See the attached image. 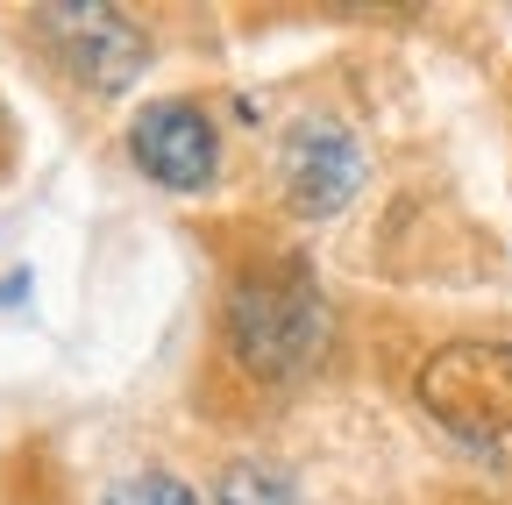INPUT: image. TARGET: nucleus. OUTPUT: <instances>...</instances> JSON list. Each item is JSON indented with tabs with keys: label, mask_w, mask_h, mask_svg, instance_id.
I'll return each instance as SVG.
<instances>
[{
	"label": "nucleus",
	"mask_w": 512,
	"mask_h": 505,
	"mask_svg": "<svg viewBox=\"0 0 512 505\" xmlns=\"http://www.w3.org/2000/svg\"><path fill=\"white\" fill-rule=\"evenodd\" d=\"M228 356L256 377V385H292L320 363L328 349V299H320V278L306 257H278L264 271L235 278L228 292Z\"/></svg>",
	"instance_id": "nucleus-1"
},
{
	"label": "nucleus",
	"mask_w": 512,
	"mask_h": 505,
	"mask_svg": "<svg viewBox=\"0 0 512 505\" xmlns=\"http://www.w3.org/2000/svg\"><path fill=\"white\" fill-rule=\"evenodd\" d=\"M420 413L470 449L477 463L512 470V342H441L420 363Z\"/></svg>",
	"instance_id": "nucleus-2"
},
{
	"label": "nucleus",
	"mask_w": 512,
	"mask_h": 505,
	"mask_svg": "<svg viewBox=\"0 0 512 505\" xmlns=\"http://www.w3.org/2000/svg\"><path fill=\"white\" fill-rule=\"evenodd\" d=\"M356 185H363V143L342 129V121L328 114H313L299 121V129L285 136V193L306 221H328L356 200Z\"/></svg>",
	"instance_id": "nucleus-5"
},
{
	"label": "nucleus",
	"mask_w": 512,
	"mask_h": 505,
	"mask_svg": "<svg viewBox=\"0 0 512 505\" xmlns=\"http://www.w3.org/2000/svg\"><path fill=\"white\" fill-rule=\"evenodd\" d=\"M128 157L143 178H157L164 193H200L221 178V136L214 114L200 100H150L128 121Z\"/></svg>",
	"instance_id": "nucleus-3"
},
{
	"label": "nucleus",
	"mask_w": 512,
	"mask_h": 505,
	"mask_svg": "<svg viewBox=\"0 0 512 505\" xmlns=\"http://www.w3.org/2000/svg\"><path fill=\"white\" fill-rule=\"evenodd\" d=\"M107 505H200V491L185 477H171V470H136V477H121L107 491Z\"/></svg>",
	"instance_id": "nucleus-7"
},
{
	"label": "nucleus",
	"mask_w": 512,
	"mask_h": 505,
	"mask_svg": "<svg viewBox=\"0 0 512 505\" xmlns=\"http://www.w3.org/2000/svg\"><path fill=\"white\" fill-rule=\"evenodd\" d=\"M214 505H299V491L271 463H228L214 484Z\"/></svg>",
	"instance_id": "nucleus-6"
},
{
	"label": "nucleus",
	"mask_w": 512,
	"mask_h": 505,
	"mask_svg": "<svg viewBox=\"0 0 512 505\" xmlns=\"http://www.w3.org/2000/svg\"><path fill=\"white\" fill-rule=\"evenodd\" d=\"M36 29L50 36V50L64 57V65H72L86 86H100V93H121L150 65V36L121 8H93V0H86V8H43Z\"/></svg>",
	"instance_id": "nucleus-4"
}]
</instances>
